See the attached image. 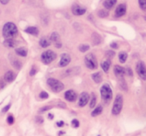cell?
<instances>
[{"mask_svg":"<svg viewBox=\"0 0 146 136\" xmlns=\"http://www.w3.org/2000/svg\"><path fill=\"white\" fill-rule=\"evenodd\" d=\"M39 44L42 48H47V47L50 46L51 40L50 38H47V37H42V38L39 40Z\"/></svg>","mask_w":146,"mask_h":136,"instance_id":"19","label":"cell"},{"mask_svg":"<svg viewBox=\"0 0 146 136\" xmlns=\"http://www.w3.org/2000/svg\"><path fill=\"white\" fill-rule=\"evenodd\" d=\"M56 125L58 126V127H63V126H64V122H63V121H58L56 123Z\"/></svg>","mask_w":146,"mask_h":136,"instance_id":"40","label":"cell"},{"mask_svg":"<svg viewBox=\"0 0 146 136\" xmlns=\"http://www.w3.org/2000/svg\"><path fill=\"white\" fill-rule=\"evenodd\" d=\"M91 39H92V42H93L94 45H99L100 43L102 42V37L100 36L98 33L93 32L91 35Z\"/></svg>","mask_w":146,"mask_h":136,"instance_id":"18","label":"cell"},{"mask_svg":"<svg viewBox=\"0 0 146 136\" xmlns=\"http://www.w3.org/2000/svg\"><path fill=\"white\" fill-rule=\"evenodd\" d=\"M127 57H128V54L126 52H124V51L120 52L119 55H118V58H119V61L121 63H125L126 60H127Z\"/></svg>","mask_w":146,"mask_h":136,"instance_id":"24","label":"cell"},{"mask_svg":"<svg viewBox=\"0 0 146 136\" xmlns=\"http://www.w3.org/2000/svg\"><path fill=\"white\" fill-rule=\"evenodd\" d=\"M136 72H137L138 76L141 78L142 80H146V66L144 62L139 61L136 64Z\"/></svg>","mask_w":146,"mask_h":136,"instance_id":"7","label":"cell"},{"mask_svg":"<svg viewBox=\"0 0 146 136\" xmlns=\"http://www.w3.org/2000/svg\"><path fill=\"white\" fill-rule=\"evenodd\" d=\"M12 64H13V66L16 68V69H20V68H21V62L19 60H13Z\"/></svg>","mask_w":146,"mask_h":136,"instance_id":"30","label":"cell"},{"mask_svg":"<svg viewBox=\"0 0 146 136\" xmlns=\"http://www.w3.org/2000/svg\"><path fill=\"white\" fill-rule=\"evenodd\" d=\"M3 45L5 47H8V48H13L17 45V41L14 40V39H5Z\"/></svg>","mask_w":146,"mask_h":136,"instance_id":"20","label":"cell"},{"mask_svg":"<svg viewBox=\"0 0 146 136\" xmlns=\"http://www.w3.org/2000/svg\"><path fill=\"white\" fill-rule=\"evenodd\" d=\"M71 124H72L73 127H79V121H78L77 119H73L72 121H71Z\"/></svg>","mask_w":146,"mask_h":136,"instance_id":"34","label":"cell"},{"mask_svg":"<svg viewBox=\"0 0 146 136\" xmlns=\"http://www.w3.org/2000/svg\"><path fill=\"white\" fill-rule=\"evenodd\" d=\"M110 47H111L112 49H117L118 48V44L116 42H112L111 44H110Z\"/></svg>","mask_w":146,"mask_h":136,"instance_id":"36","label":"cell"},{"mask_svg":"<svg viewBox=\"0 0 146 136\" xmlns=\"http://www.w3.org/2000/svg\"><path fill=\"white\" fill-rule=\"evenodd\" d=\"M122 107H123V97L121 94H117L115 97L113 103V107H112V114L113 115H118L121 112Z\"/></svg>","mask_w":146,"mask_h":136,"instance_id":"5","label":"cell"},{"mask_svg":"<svg viewBox=\"0 0 146 136\" xmlns=\"http://www.w3.org/2000/svg\"><path fill=\"white\" fill-rule=\"evenodd\" d=\"M47 84L50 87V89L52 90L55 93H58V92H61L63 89H64V84L62 83L59 80L55 79V78H48L47 79Z\"/></svg>","mask_w":146,"mask_h":136,"instance_id":"3","label":"cell"},{"mask_svg":"<svg viewBox=\"0 0 146 136\" xmlns=\"http://www.w3.org/2000/svg\"><path fill=\"white\" fill-rule=\"evenodd\" d=\"M116 2H117V0H104L103 6H104V8H105V9L110 10V9H112L114 6H115Z\"/></svg>","mask_w":146,"mask_h":136,"instance_id":"15","label":"cell"},{"mask_svg":"<svg viewBox=\"0 0 146 136\" xmlns=\"http://www.w3.org/2000/svg\"><path fill=\"white\" fill-rule=\"evenodd\" d=\"M9 1H10V0H0V3H1V4H3V5H6Z\"/></svg>","mask_w":146,"mask_h":136,"instance_id":"41","label":"cell"},{"mask_svg":"<svg viewBox=\"0 0 146 136\" xmlns=\"http://www.w3.org/2000/svg\"><path fill=\"white\" fill-rule=\"evenodd\" d=\"M138 4H139V7L142 10H146V0H138Z\"/></svg>","mask_w":146,"mask_h":136,"instance_id":"29","label":"cell"},{"mask_svg":"<svg viewBox=\"0 0 146 136\" xmlns=\"http://www.w3.org/2000/svg\"><path fill=\"white\" fill-rule=\"evenodd\" d=\"M125 73L128 74L129 76H132V71H131V69H130V68H126V69H125Z\"/></svg>","mask_w":146,"mask_h":136,"instance_id":"37","label":"cell"},{"mask_svg":"<svg viewBox=\"0 0 146 136\" xmlns=\"http://www.w3.org/2000/svg\"><path fill=\"white\" fill-rule=\"evenodd\" d=\"M25 32L30 35H33V36H37L39 33V29L35 26H28L27 28H25Z\"/></svg>","mask_w":146,"mask_h":136,"instance_id":"17","label":"cell"},{"mask_svg":"<svg viewBox=\"0 0 146 136\" xmlns=\"http://www.w3.org/2000/svg\"><path fill=\"white\" fill-rule=\"evenodd\" d=\"M48 117L50 118V119H52V118H53V115H52V114H49V115H48Z\"/></svg>","mask_w":146,"mask_h":136,"instance_id":"44","label":"cell"},{"mask_svg":"<svg viewBox=\"0 0 146 136\" xmlns=\"http://www.w3.org/2000/svg\"><path fill=\"white\" fill-rule=\"evenodd\" d=\"M9 108H10V104H8V105H7V106H5V107L3 108V109H2V113H5V112H6L7 110L9 109Z\"/></svg>","mask_w":146,"mask_h":136,"instance_id":"39","label":"cell"},{"mask_svg":"<svg viewBox=\"0 0 146 136\" xmlns=\"http://www.w3.org/2000/svg\"><path fill=\"white\" fill-rule=\"evenodd\" d=\"M50 40H51V42L54 43V45H55V47H56V48H61V47H62L60 35H59L57 32H52V33H51Z\"/></svg>","mask_w":146,"mask_h":136,"instance_id":"9","label":"cell"},{"mask_svg":"<svg viewBox=\"0 0 146 136\" xmlns=\"http://www.w3.org/2000/svg\"><path fill=\"white\" fill-rule=\"evenodd\" d=\"M89 94L87 92H82L79 95V99H78V106L79 107H84L85 105H87V103L89 102Z\"/></svg>","mask_w":146,"mask_h":136,"instance_id":"8","label":"cell"},{"mask_svg":"<svg viewBox=\"0 0 146 136\" xmlns=\"http://www.w3.org/2000/svg\"><path fill=\"white\" fill-rule=\"evenodd\" d=\"M78 48H79L80 52H87V51L89 50L90 46L88 44H81V45H79Z\"/></svg>","mask_w":146,"mask_h":136,"instance_id":"28","label":"cell"},{"mask_svg":"<svg viewBox=\"0 0 146 136\" xmlns=\"http://www.w3.org/2000/svg\"><path fill=\"white\" fill-rule=\"evenodd\" d=\"M113 71H114L115 76L118 78V79H121V78H123L124 75H125V69H124L123 67L120 66V65H115Z\"/></svg>","mask_w":146,"mask_h":136,"instance_id":"14","label":"cell"},{"mask_svg":"<svg viewBox=\"0 0 146 136\" xmlns=\"http://www.w3.org/2000/svg\"><path fill=\"white\" fill-rule=\"evenodd\" d=\"M102 110H103L102 106H97V107H95V109L91 112V116H93V117H94V116L99 115V114L102 113Z\"/></svg>","mask_w":146,"mask_h":136,"instance_id":"25","label":"cell"},{"mask_svg":"<svg viewBox=\"0 0 146 136\" xmlns=\"http://www.w3.org/2000/svg\"><path fill=\"white\" fill-rule=\"evenodd\" d=\"M108 15H109V13H108V11L106 9H100L98 11V16L100 18H105V17H108Z\"/></svg>","mask_w":146,"mask_h":136,"instance_id":"26","label":"cell"},{"mask_svg":"<svg viewBox=\"0 0 146 136\" xmlns=\"http://www.w3.org/2000/svg\"><path fill=\"white\" fill-rule=\"evenodd\" d=\"M126 10H127V7H126V4L124 3H121L119 4L115 9V17H122L126 14Z\"/></svg>","mask_w":146,"mask_h":136,"instance_id":"11","label":"cell"},{"mask_svg":"<svg viewBox=\"0 0 146 136\" xmlns=\"http://www.w3.org/2000/svg\"><path fill=\"white\" fill-rule=\"evenodd\" d=\"M36 121L39 122V123H42V122H43L42 117H38V116H37V117H36Z\"/></svg>","mask_w":146,"mask_h":136,"instance_id":"42","label":"cell"},{"mask_svg":"<svg viewBox=\"0 0 146 136\" xmlns=\"http://www.w3.org/2000/svg\"><path fill=\"white\" fill-rule=\"evenodd\" d=\"M2 34L5 39H13L18 35V28L13 22H7L3 26Z\"/></svg>","mask_w":146,"mask_h":136,"instance_id":"1","label":"cell"},{"mask_svg":"<svg viewBox=\"0 0 146 136\" xmlns=\"http://www.w3.org/2000/svg\"><path fill=\"white\" fill-rule=\"evenodd\" d=\"M64 98L69 102H74L77 99V93L74 90H67L64 93Z\"/></svg>","mask_w":146,"mask_h":136,"instance_id":"12","label":"cell"},{"mask_svg":"<svg viewBox=\"0 0 146 136\" xmlns=\"http://www.w3.org/2000/svg\"><path fill=\"white\" fill-rule=\"evenodd\" d=\"M7 123L10 124V125H12V124L14 123V118H13L12 115H9L8 117H7Z\"/></svg>","mask_w":146,"mask_h":136,"instance_id":"33","label":"cell"},{"mask_svg":"<svg viewBox=\"0 0 146 136\" xmlns=\"http://www.w3.org/2000/svg\"><path fill=\"white\" fill-rule=\"evenodd\" d=\"M144 19H145V20H146V15H145V17H144Z\"/></svg>","mask_w":146,"mask_h":136,"instance_id":"45","label":"cell"},{"mask_svg":"<svg viewBox=\"0 0 146 136\" xmlns=\"http://www.w3.org/2000/svg\"><path fill=\"white\" fill-rule=\"evenodd\" d=\"M36 72H37L36 67L33 66L32 68H31V70H30V72H29V74H30V76H33V75H35V74H36Z\"/></svg>","mask_w":146,"mask_h":136,"instance_id":"35","label":"cell"},{"mask_svg":"<svg viewBox=\"0 0 146 136\" xmlns=\"http://www.w3.org/2000/svg\"><path fill=\"white\" fill-rule=\"evenodd\" d=\"M110 65H111V61L109 59L107 60H104L101 62V68L104 72H108L109 71V68H110Z\"/></svg>","mask_w":146,"mask_h":136,"instance_id":"21","label":"cell"},{"mask_svg":"<svg viewBox=\"0 0 146 136\" xmlns=\"http://www.w3.org/2000/svg\"><path fill=\"white\" fill-rule=\"evenodd\" d=\"M91 77L95 83H100V82L102 81V76H101V73H100V72H95V73H93Z\"/></svg>","mask_w":146,"mask_h":136,"instance_id":"23","label":"cell"},{"mask_svg":"<svg viewBox=\"0 0 146 136\" xmlns=\"http://www.w3.org/2000/svg\"><path fill=\"white\" fill-rule=\"evenodd\" d=\"M39 97H40L41 99H47V98L49 97V95H48V93H47V92L41 91L40 93H39Z\"/></svg>","mask_w":146,"mask_h":136,"instance_id":"31","label":"cell"},{"mask_svg":"<svg viewBox=\"0 0 146 136\" xmlns=\"http://www.w3.org/2000/svg\"><path fill=\"white\" fill-rule=\"evenodd\" d=\"M14 79H15V74H14V72L11 71V70L7 71L6 73L4 74V80L7 83H10V82H12Z\"/></svg>","mask_w":146,"mask_h":136,"instance_id":"16","label":"cell"},{"mask_svg":"<svg viewBox=\"0 0 146 136\" xmlns=\"http://www.w3.org/2000/svg\"><path fill=\"white\" fill-rule=\"evenodd\" d=\"M51 108V106H45V107H42L40 109V112H44V111H46V110H48V109H50Z\"/></svg>","mask_w":146,"mask_h":136,"instance_id":"38","label":"cell"},{"mask_svg":"<svg viewBox=\"0 0 146 136\" xmlns=\"http://www.w3.org/2000/svg\"><path fill=\"white\" fill-rule=\"evenodd\" d=\"M71 11H72L73 14L76 15V16H81V15L85 14L86 8L85 7L80 6V5H78V4H74L72 6V8H71Z\"/></svg>","mask_w":146,"mask_h":136,"instance_id":"10","label":"cell"},{"mask_svg":"<svg viewBox=\"0 0 146 136\" xmlns=\"http://www.w3.org/2000/svg\"><path fill=\"white\" fill-rule=\"evenodd\" d=\"M84 63H85L86 67L90 70H95L98 67L97 59L93 53H89L84 57Z\"/></svg>","mask_w":146,"mask_h":136,"instance_id":"4","label":"cell"},{"mask_svg":"<svg viewBox=\"0 0 146 136\" xmlns=\"http://www.w3.org/2000/svg\"><path fill=\"white\" fill-rule=\"evenodd\" d=\"M101 98L105 103H109L112 99V89L108 84H103L100 88Z\"/></svg>","mask_w":146,"mask_h":136,"instance_id":"2","label":"cell"},{"mask_svg":"<svg viewBox=\"0 0 146 136\" xmlns=\"http://www.w3.org/2000/svg\"><path fill=\"white\" fill-rule=\"evenodd\" d=\"M96 100H97V98H96V95L94 93H92L91 94V99H90V103H89L90 108H94V107H95Z\"/></svg>","mask_w":146,"mask_h":136,"instance_id":"27","label":"cell"},{"mask_svg":"<svg viewBox=\"0 0 146 136\" xmlns=\"http://www.w3.org/2000/svg\"><path fill=\"white\" fill-rule=\"evenodd\" d=\"M41 61L44 64H50L52 61L56 59V53L52 50H46L41 54Z\"/></svg>","mask_w":146,"mask_h":136,"instance_id":"6","label":"cell"},{"mask_svg":"<svg viewBox=\"0 0 146 136\" xmlns=\"http://www.w3.org/2000/svg\"><path fill=\"white\" fill-rule=\"evenodd\" d=\"M105 55H106V57H107V58H109V59L110 58H113L114 55H115V52H114V51H111V50L106 51Z\"/></svg>","mask_w":146,"mask_h":136,"instance_id":"32","label":"cell"},{"mask_svg":"<svg viewBox=\"0 0 146 136\" xmlns=\"http://www.w3.org/2000/svg\"><path fill=\"white\" fill-rule=\"evenodd\" d=\"M15 53L21 57H26L27 56V49L24 48V47H18V48L15 49Z\"/></svg>","mask_w":146,"mask_h":136,"instance_id":"22","label":"cell"},{"mask_svg":"<svg viewBox=\"0 0 146 136\" xmlns=\"http://www.w3.org/2000/svg\"><path fill=\"white\" fill-rule=\"evenodd\" d=\"M58 106H59V107H61V108H65V107H66V105H65L64 103H62V102H59Z\"/></svg>","mask_w":146,"mask_h":136,"instance_id":"43","label":"cell"},{"mask_svg":"<svg viewBox=\"0 0 146 136\" xmlns=\"http://www.w3.org/2000/svg\"><path fill=\"white\" fill-rule=\"evenodd\" d=\"M71 61V57L68 53H63L61 55V58H60V61H59V66L60 67H66L67 65L70 63Z\"/></svg>","mask_w":146,"mask_h":136,"instance_id":"13","label":"cell"}]
</instances>
